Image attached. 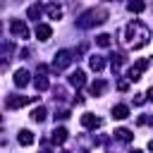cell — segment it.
I'll use <instances>...</instances> for the list:
<instances>
[{
    "instance_id": "6da1fadb",
    "label": "cell",
    "mask_w": 153,
    "mask_h": 153,
    "mask_svg": "<svg viewBox=\"0 0 153 153\" xmlns=\"http://www.w3.org/2000/svg\"><path fill=\"white\" fill-rule=\"evenodd\" d=\"M108 19V10H103V7H98V10H88L86 14H81V19L76 22L81 29H91V26H96V24H103Z\"/></svg>"
},
{
    "instance_id": "7a4b0ae2",
    "label": "cell",
    "mask_w": 153,
    "mask_h": 153,
    "mask_svg": "<svg viewBox=\"0 0 153 153\" xmlns=\"http://www.w3.org/2000/svg\"><path fill=\"white\" fill-rule=\"evenodd\" d=\"M136 29H141V33H148V29L141 24V22H136ZM127 43H134V24H129L127 26V38H124ZM146 41H148V36H141V41H139V48L141 45H146Z\"/></svg>"
},
{
    "instance_id": "3957f363",
    "label": "cell",
    "mask_w": 153,
    "mask_h": 153,
    "mask_svg": "<svg viewBox=\"0 0 153 153\" xmlns=\"http://www.w3.org/2000/svg\"><path fill=\"white\" fill-rule=\"evenodd\" d=\"M69 62H72V53H69V50H60V53L55 55V60H53V69L60 72V69H65Z\"/></svg>"
},
{
    "instance_id": "277c9868",
    "label": "cell",
    "mask_w": 153,
    "mask_h": 153,
    "mask_svg": "<svg viewBox=\"0 0 153 153\" xmlns=\"http://www.w3.org/2000/svg\"><path fill=\"white\" fill-rule=\"evenodd\" d=\"M146 67H148V60H139V62L127 72V79H129V81H139V79H141V72H143Z\"/></svg>"
},
{
    "instance_id": "5b68a950",
    "label": "cell",
    "mask_w": 153,
    "mask_h": 153,
    "mask_svg": "<svg viewBox=\"0 0 153 153\" xmlns=\"http://www.w3.org/2000/svg\"><path fill=\"white\" fill-rule=\"evenodd\" d=\"M10 29H12V33L19 36V38H29V29H26L24 22H17V19H14V22L10 24Z\"/></svg>"
},
{
    "instance_id": "8992f818",
    "label": "cell",
    "mask_w": 153,
    "mask_h": 153,
    "mask_svg": "<svg viewBox=\"0 0 153 153\" xmlns=\"http://www.w3.org/2000/svg\"><path fill=\"white\" fill-rule=\"evenodd\" d=\"M50 36H53V29H50L48 24H38V26H36V38H38V41H48Z\"/></svg>"
},
{
    "instance_id": "52a82bcc",
    "label": "cell",
    "mask_w": 153,
    "mask_h": 153,
    "mask_svg": "<svg viewBox=\"0 0 153 153\" xmlns=\"http://www.w3.org/2000/svg\"><path fill=\"white\" fill-rule=\"evenodd\" d=\"M81 124H84L86 129H96V127L100 124V120H98L96 115H91V112H86V115H81Z\"/></svg>"
},
{
    "instance_id": "ba28073f",
    "label": "cell",
    "mask_w": 153,
    "mask_h": 153,
    "mask_svg": "<svg viewBox=\"0 0 153 153\" xmlns=\"http://www.w3.org/2000/svg\"><path fill=\"white\" fill-rule=\"evenodd\" d=\"M14 84H17L19 88H24V86L29 84V72H26V69H19V72H14Z\"/></svg>"
},
{
    "instance_id": "9c48e42d",
    "label": "cell",
    "mask_w": 153,
    "mask_h": 153,
    "mask_svg": "<svg viewBox=\"0 0 153 153\" xmlns=\"http://www.w3.org/2000/svg\"><path fill=\"white\" fill-rule=\"evenodd\" d=\"M17 141H19L22 146H31V143H33V134H31L29 129H22V131L17 134Z\"/></svg>"
},
{
    "instance_id": "30bf717a",
    "label": "cell",
    "mask_w": 153,
    "mask_h": 153,
    "mask_svg": "<svg viewBox=\"0 0 153 153\" xmlns=\"http://www.w3.org/2000/svg\"><path fill=\"white\" fill-rule=\"evenodd\" d=\"M129 117V108L127 105H115L112 108V120H124Z\"/></svg>"
},
{
    "instance_id": "8fae6325",
    "label": "cell",
    "mask_w": 153,
    "mask_h": 153,
    "mask_svg": "<svg viewBox=\"0 0 153 153\" xmlns=\"http://www.w3.org/2000/svg\"><path fill=\"white\" fill-rule=\"evenodd\" d=\"M88 65H91V69H96V72H100V69L105 67V60H103L100 55H91V57H88Z\"/></svg>"
},
{
    "instance_id": "7c38bea8",
    "label": "cell",
    "mask_w": 153,
    "mask_h": 153,
    "mask_svg": "<svg viewBox=\"0 0 153 153\" xmlns=\"http://www.w3.org/2000/svg\"><path fill=\"white\" fill-rule=\"evenodd\" d=\"M84 81H86V79H84V72H81V69L72 72V76H69V84H72V86L79 88V86H84Z\"/></svg>"
},
{
    "instance_id": "4fadbf2b",
    "label": "cell",
    "mask_w": 153,
    "mask_h": 153,
    "mask_svg": "<svg viewBox=\"0 0 153 153\" xmlns=\"http://www.w3.org/2000/svg\"><path fill=\"white\" fill-rule=\"evenodd\" d=\"M31 100H33V98H26V96H24V98H7V108L14 110V108H22V105H26V103H31Z\"/></svg>"
},
{
    "instance_id": "5bb4252c",
    "label": "cell",
    "mask_w": 153,
    "mask_h": 153,
    "mask_svg": "<svg viewBox=\"0 0 153 153\" xmlns=\"http://www.w3.org/2000/svg\"><path fill=\"white\" fill-rule=\"evenodd\" d=\"M65 141H67V129L65 127H57L53 131V143H65Z\"/></svg>"
},
{
    "instance_id": "9a60e30c",
    "label": "cell",
    "mask_w": 153,
    "mask_h": 153,
    "mask_svg": "<svg viewBox=\"0 0 153 153\" xmlns=\"http://www.w3.org/2000/svg\"><path fill=\"white\" fill-rule=\"evenodd\" d=\"M127 7H129V12H136V14H139V12L146 10V2H143V0H129Z\"/></svg>"
},
{
    "instance_id": "2e32d148",
    "label": "cell",
    "mask_w": 153,
    "mask_h": 153,
    "mask_svg": "<svg viewBox=\"0 0 153 153\" xmlns=\"http://www.w3.org/2000/svg\"><path fill=\"white\" fill-rule=\"evenodd\" d=\"M48 17H50V19H60V17H62L60 5H48Z\"/></svg>"
},
{
    "instance_id": "e0dca14e",
    "label": "cell",
    "mask_w": 153,
    "mask_h": 153,
    "mask_svg": "<svg viewBox=\"0 0 153 153\" xmlns=\"http://www.w3.org/2000/svg\"><path fill=\"white\" fill-rule=\"evenodd\" d=\"M103 91H105V81H100V79H98V81H93V84H91V93H93V96H100Z\"/></svg>"
},
{
    "instance_id": "ac0fdd59",
    "label": "cell",
    "mask_w": 153,
    "mask_h": 153,
    "mask_svg": "<svg viewBox=\"0 0 153 153\" xmlns=\"http://www.w3.org/2000/svg\"><path fill=\"white\" fill-rule=\"evenodd\" d=\"M31 120H33V122H43V120H45V108H36V110L31 112Z\"/></svg>"
},
{
    "instance_id": "d6986e66",
    "label": "cell",
    "mask_w": 153,
    "mask_h": 153,
    "mask_svg": "<svg viewBox=\"0 0 153 153\" xmlns=\"http://www.w3.org/2000/svg\"><path fill=\"white\" fill-rule=\"evenodd\" d=\"M115 136H117L120 141H131V131H129V129H117Z\"/></svg>"
},
{
    "instance_id": "ffe728a7",
    "label": "cell",
    "mask_w": 153,
    "mask_h": 153,
    "mask_svg": "<svg viewBox=\"0 0 153 153\" xmlns=\"http://www.w3.org/2000/svg\"><path fill=\"white\" fill-rule=\"evenodd\" d=\"M26 14H29V19H38V17H41V7H38V5H31V7L26 10Z\"/></svg>"
},
{
    "instance_id": "44dd1931",
    "label": "cell",
    "mask_w": 153,
    "mask_h": 153,
    "mask_svg": "<svg viewBox=\"0 0 153 153\" xmlns=\"http://www.w3.org/2000/svg\"><path fill=\"white\" fill-rule=\"evenodd\" d=\"M96 43H98L100 48H108V45H110V36H108V33H100V36L96 38Z\"/></svg>"
},
{
    "instance_id": "7402d4cb",
    "label": "cell",
    "mask_w": 153,
    "mask_h": 153,
    "mask_svg": "<svg viewBox=\"0 0 153 153\" xmlns=\"http://www.w3.org/2000/svg\"><path fill=\"white\" fill-rule=\"evenodd\" d=\"M33 84H36V88H38V91H45V88H48V79H45V76H36V81H33Z\"/></svg>"
},
{
    "instance_id": "603a6c76",
    "label": "cell",
    "mask_w": 153,
    "mask_h": 153,
    "mask_svg": "<svg viewBox=\"0 0 153 153\" xmlns=\"http://www.w3.org/2000/svg\"><path fill=\"white\" fill-rule=\"evenodd\" d=\"M146 96H148V100H153V88H148V93H146Z\"/></svg>"
},
{
    "instance_id": "cb8c5ba5",
    "label": "cell",
    "mask_w": 153,
    "mask_h": 153,
    "mask_svg": "<svg viewBox=\"0 0 153 153\" xmlns=\"http://www.w3.org/2000/svg\"><path fill=\"white\" fill-rule=\"evenodd\" d=\"M148 148H151V151H153V139H151V141H148Z\"/></svg>"
},
{
    "instance_id": "d4e9b609",
    "label": "cell",
    "mask_w": 153,
    "mask_h": 153,
    "mask_svg": "<svg viewBox=\"0 0 153 153\" xmlns=\"http://www.w3.org/2000/svg\"><path fill=\"white\" fill-rule=\"evenodd\" d=\"M129 153H141V151H129Z\"/></svg>"
},
{
    "instance_id": "484cf974",
    "label": "cell",
    "mask_w": 153,
    "mask_h": 153,
    "mask_svg": "<svg viewBox=\"0 0 153 153\" xmlns=\"http://www.w3.org/2000/svg\"><path fill=\"white\" fill-rule=\"evenodd\" d=\"M62 153H69V151H62Z\"/></svg>"
}]
</instances>
